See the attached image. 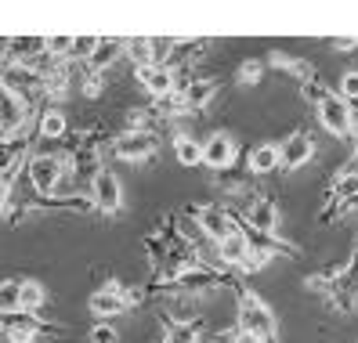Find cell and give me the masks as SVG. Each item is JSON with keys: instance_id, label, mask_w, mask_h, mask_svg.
<instances>
[{"instance_id": "ac0fdd59", "label": "cell", "mask_w": 358, "mask_h": 343, "mask_svg": "<svg viewBox=\"0 0 358 343\" xmlns=\"http://www.w3.org/2000/svg\"><path fill=\"white\" fill-rule=\"evenodd\" d=\"M134 80H138V87H141L145 94H152V101L171 94V73H166L163 66H145V69H134Z\"/></svg>"}, {"instance_id": "7402d4cb", "label": "cell", "mask_w": 358, "mask_h": 343, "mask_svg": "<svg viewBox=\"0 0 358 343\" xmlns=\"http://www.w3.org/2000/svg\"><path fill=\"white\" fill-rule=\"evenodd\" d=\"M123 54L134 61V69L145 66H156V54H152V36H127L123 40Z\"/></svg>"}, {"instance_id": "83f0119b", "label": "cell", "mask_w": 358, "mask_h": 343, "mask_svg": "<svg viewBox=\"0 0 358 343\" xmlns=\"http://www.w3.org/2000/svg\"><path fill=\"white\" fill-rule=\"evenodd\" d=\"M94 44H98V36H73V48H69L66 61H69V66H73V61H87V54L94 51Z\"/></svg>"}, {"instance_id": "3957f363", "label": "cell", "mask_w": 358, "mask_h": 343, "mask_svg": "<svg viewBox=\"0 0 358 343\" xmlns=\"http://www.w3.org/2000/svg\"><path fill=\"white\" fill-rule=\"evenodd\" d=\"M62 326L55 321H44L40 314H26V311H11V314H0V333L8 336V343H33L44 333H55Z\"/></svg>"}, {"instance_id": "d590c367", "label": "cell", "mask_w": 358, "mask_h": 343, "mask_svg": "<svg viewBox=\"0 0 358 343\" xmlns=\"http://www.w3.org/2000/svg\"><path fill=\"white\" fill-rule=\"evenodd\" d=\"M355 141H358V138H355ZM355 166H358V145H355Z\"/></svg>"}, {"instance_id": "d6986e66", "label": "cell", "mask_w": 358, "mask_h": 343, "mask_svg": "<svg viewBox=\"0 0 358 343\" xmlns=\"http://www.w3.org/2000/svg\"><path fill=\"white\" fill-rule=\"evenodd\" d=\"M66 134H69V116L66 112L55 109V105L40 112V119H36V138L40 141H62Z\"/></svg>"}, {"instance_id": "cb8c5ba5", "label": "cell", "mask_w": 358, "mask_h": 343, "mask_svg": "<svg viewBox=\"0 0 358 343\" xmlns=\"http://www.w3.org/2000/svg\"><path fill=\"white\" fill-rule=\"evenodd\" d=\"M341 275H344V261H336V264H329V268H322V271H311V275L304 278V286H308L311 293H329Z\"/></svg>"}, {"instance_id": "5b68a950", "label": "cell", "mask_w": 358, "mask_h": 343, "mask_svg": "<svg viewBox=\"0 0 358 343\" xmlns=\"http://www.w3.org/2000/svg\"><path fill=\"white\" fill-rule=\"evenodd\" d=\"M87 311L98 318V321H113V318H120V314H127L131 307H127V286L120 282V278H109L101 289H94L91 296H87Z\"/></svg>"}, {"instance_id": "8fae6325", "label": "cell", "mask_w": 358, "mask_h": 343, "mask_svg": "<svg viewBox=\"0 0 358 343\" xmlns=\"http://www.w3.org/2000/svg\"><path fill=\"white\" fill-rule=\"evenodd\" d=\"M217 91H221V80H214V76H196L188 87L178 94L181 98V109H185V116H196V112H206L210 105H214V98H217Z\"/></svg>"}, {"instance_id": "ffe728a7", "label": "cell", "mask_w": 358, "mask_h": 343, "mask_svg": "<svg viewBox=\"0 0 358 343\" xmlns=\"http://www.w3.org/2000/svg\"><path fill=\"white\" fill-rule=\"evenodd\" d=\"M268 61H271V66H279V69H286L297 83L319 80V69H315L311 61H304V58H293V54H282V51H271V54H268Z\"/></svg>"}, {"instance_id": "d4e9b609", "label": "cell", "mask_w": 358, "mask_h": 343, "mask_svg": "<svg viewBox=\"0 0 358 343\" xmlns=\"http://www.w3.org/2000/svg\"><path fill=\"white\" fill-rule=\"evenodd\" d=\"M264 73H268V66L261 58H246V61H239V69H236V83L239 87H257V83L264 80Z\"/></svg>"}, {"instance_id": "836d02e7", "label": "cell", "mask_w": 358, "mask_h": 343, "mask_svg": "<svg viewBox=\"0 0 358 343\" xmlns=\"http://www.w3.org/2000/svg\"><path fill=\"white\" fill-rule=\"evenodd\" d=\"M231 343H261V340H257V336H250V333H239V329H236V336H231Z\"/></svg>"}, {"instance_id": "2e32d148", "label": "cell", "mask_w": 358, "mask_h": 343, "mask_svg": "<svg viewBox=\"0 0 358 343\" xmlns=\"http://www.w3.org/2000/svg\"><path fill=\"white\" fill-rule=\"evenodd\" d=\"M246 253H250V246H246V235H243V224H239L236 231H228L224 239L217 242V264L228 268V271H239L243 261H246Z\"/></svg>"}, {"instance_id": "30bf717a", "label": "cell", "mask_w": 358, "mask_h": 343, "mask_svg": "<svg viewBox=\"0 0 358 343\" xmlns=\"http://www.w3.org/2000/svg\"><path fill=\"white\" fill-rule=\"evenodd\" d=\"M239 159V145H236V138H231L228 131H214L206 141H203V166H210L217 174V170H224V166H231Z\"/></svg>"}, {"instance_id": "8d00e7d4", "label": "cell", "mask_w": 358, "mask_h": 343, "mask_svg": "<svg viewBox=\"0 0 358 343\" xmlns=\"http://www.w3.org/2000/svg\"><path fill=\"white\" fill-rule=\"evenodd\" d=\"M351 210H358V199H355V206H351Z\"/></svg>"}, {"instance_id": "e0dca14e", "label": "cell", "mask_w": 358, "mask_h": 343, "mask_svg": "<svg viewBox=\"0 0 358 343\" xmlns=\"http://www.w3.org/2000/svg\"><path fill=\"white\" fill-rule=\"evenodd\" d=\"M246 166H250V174H254V177L275 174V170H279V145H271V141L254 145V148L246 152Z\"/></svg>"}, {"instance_id": "4fadbf2b", "label": "cell", "mask_w": 358, "mask_h": 343, "mask_svg": "<svg viewBox=\"0 0 358 343\" xmlns=\"http://www.w3.org/2000/svg\"><path fill=\"white\" fill-rule=\"evenodd\" d=\"M29 109L18 101L8 87H0V138H15L29 126Z\"/></svg>"}, {"instance_id": "f546056e", "label": "cell", "mask_w": 358, "mask_h": 343, "mask_svg": "<svg viewBox=\"0 0 358 343\" xmlns=\"http://www.w3.org/2000/svg\"><path fill=\"white\" fill-rule=\"evenodd\" d=\"M105 91V76H98V73H83L80 76V94L83 98H98Z\"/></svg>"}, {"instance_id": "7c38bea8", "label": "cell", "mask_w": 358, "mask_h": 343, "mask_svg": "<svg viewBox=\"0 0 358 343\" xmlns=\"http://www.w3.org/2000/svg\"><path fill=\"white\" fill-rule=\"evenodd\" d=\"M315 112H319V123L326 126L333 138H341V141L351 138V109H348V101H341L333 91L319 101V109H315Z\"/></svg>"}, {"instance_id": "44dd1931", "label": "cell", "mask_w": 358, "mask_h": 343, "mask_svg": "<svg viewBox=\"0 0 358 343\" xmlns=\"http://www.w3.org/2000/svg\"><path fill=\"white\" fill-rule=\"evenodd\" d=\"M44 300H48L44 282H36V278H22V286H18V311H26V314H40Z\"/></svg>"}, {"instance_id": "f1b7e54d", "label": "cell", "mask_w": 358, "mask_h": 343, "mask_svg": "<svg viewBox=\"0 0 358 343\" xmlns=\"http://www.w3.org/2000/svg\"><path fill=\"white\" fill-rule=\"evenodd\" d=\"M329 94V87L322 83V76L319 80H308V83H301V98L308 101V105H315V109H319V101Z\"/></svg>"}, {"instance_id": "277c9868", "label": "cell", "mask_w": 358, "mask_h": 343, "mask_svg": "<svg viewBox=\"0 0 358 343\" xmlns=\"http://www.w3.org/2000/svg\"><path fill=\"white\" fill-rule=\"evenodd\" d=\"M29 184H33V196H58L62 181H66V163L55 159V156H29Z\"/></svg>"}, {"instance_id": "484cf974", "label": "cell", "mask_w": 358, "mask_h": 343, "mask_svg": "<svg viewBox=\"0 0 358 343\" xmlns=\"http://www.w3.org/2000/svg\"><path fill=\"white\" fill-rule=\"evenodd\" d=\"M141 249H145V256H149V264H152V275L163 268V261H166V242L159 239V235L156 231H149V235H145V239H141Z\"/></svg>"}, {"instance_id": "52a82bcc", "label": "cell", "mask_w": 358, "mask_h": 343, "mask_svg": "<svg viewBox=\"0 0 358 343\" xmlns=\"http://www.w3.org/2000/svg\"><path fill=\"white\" fill-rule=\"evenodd\" d=\"M87 199L98 213H105V217H113V213L123 210V184L120 177L113 174V170H98V174L91 177V191H87Z\"/></svg>"}, {"instance_id": "5bb4252c", "label": "cell", "mask_w": 358, "mask_h": 343, "mask_svg": "<svg viewBox=\"0 0 358 343\" xmlns=\"http://www.w3.org/2000/svg\"><path fill=\"white\" fill-rule=\"evenodd\" d=\"M254 181H257V177L250 174V166L239 163V159L214 174V188L224 191V196H250V191H254Z\"/></svg>"}, {"instance_id": "9c48e42d", "label": "cell", "mask_w": 358, "mask_h": 343, "mask_svg": "<svg viewBox=\"0 0 358 343\" xmlns=\"http://www.w3.org/2000/svg\"><path fill=\"white\" fill-rule=\"evenodd\" d=\"M315 159V138L308 131H293L282 145H279V170L293 174V170H301Z\"/></svg>"}, {"instance_id": "7a4b0ae2", "label": "cell", "mask_w": 358, "mask_h": 343, "mask_svg": "<svg viewBox=\"0 0 358 343\" xmlns=\"http://www.w3.org/2000/svg\"><path fill=\"white\" fill-rule=\"evenodd\" d=\"M185 217H192V221L199 224V231H203L214 246L224 239L228 231L239 228V217H236V213L224 210V206H217V203H203V206H199V203H188V206H185Z\"/></svg>"}, {"instance_id": "74e56055", "label": "cell", "mask_w": 358, "mask_h": 343, "mask_svg": "<svg viewBox=\"0 0 358 343\" xmlns=\"http://www.w3.org/2000/svg\"><path fill=\"white\" fill-rule=\"evenodd\" d=\"M156 343H163V340H156Z\"/></svg>"}, {"instance_id": "6da1fadb", "label": "cell", "mask_w": 358, "mask_h": 343, "mask_svg": "<svg viewBox=\"0 0 358 343\" xmlns=\"http://www.w3.org/2000/svg\"><path fill=\"white\" fill-rule=\"evenodd\" d=\"M236 329H239V333H250V336H257L261 343H279V321H275V314H271V307L264 304L257 293H250V289L239 296Z\"/></svg>"}, {"instance_id": "4dcf8cb0", "label": "cell", "mask_w": 358, "mask_h": 343, "mask_svg": "<svg viewBox=\"0 0 358 343\" xmlns=\"http://www.w3.org/2000/svg\"><path fill=\"white\" fill-rule=\"evenodd\" d=\"M91 343H120V333H116L113 321H98L91 329Z\"/></svg>"}, {"instance_id": "4316f807", "label": "cell", "mask_w": 358, "mask_h": 343, "mask_svg": "<svg viewBox=\"0 0 358 343\" xmlns=\"http://www.w3.org/2000/svg\"><path fill=\"white\" fill-rule=\"evenodd\" d=\"M341 101H348V105H355L358 101V69H348L344 76H341V87L333 91Z\"/></svg>"}, {"instance_id": "d6a6232c", "label": "cell", "mask_w": 358, "mask_h": 343, "mask_svg": "<svg viewBox=\"0 0 358 343\" xmlns=\"http://www.w3.org/2000/svg\"><path fill=\"white\" fill-rule=\"evenodd\" d=\"M333 51H341V54L358 51V36H341V40H333Z\"/></svg>"}, {"instance_id": "1f68e13d", "label": "cell", "mask_w": 358, "mask_h": 343, "mask_svg": "<svg viewBox=\"0 0 358 343\" xmlns=\"http://www.w3.org/2000/svg\"><path fill=\"white\" fill-rule=\"evenodd\" d=\"M11 196H15V177H0V213L8 210Z\"/></svg>"}, {"instance_id": "9a60e30c", "label": "cell", "mask_w": 358, "mask_h": 343, "mask_svg": "<svg viewBox=\"0 0 358 343\" xmlns=\"http://www.w3.org/2000/svg\"><path fill=\"white\" fill-rule=\"evenodd\" d=\"M120 54H123V40L120 36H98L94 51L87 54V61H83V73L105 76V69H113L116 61H120Z\"/></svg>"}, {"instance_id": "e575fe53", "label": "cell", "mask_w": 358, "mask_h": 343, "mask_svg": "<svg viewBox=\"0 0 358 343\" xmlns=\"http://www.w3.org/2000/svg\"><path fill=\"white\" fill-rule=\"evenodd\" d=\"M8 61V36H0V66Z\"/></svg>"}, {"instance_id": "ba28073f", "label": "cell", "mask_w": 358, "mask_h": 343, "mask_svg": "<svg viewBox=\"0 0 358 343\" xmlns=\"http://www.w3.org/2000/svg\"><path fill=\"white\" fill-rule=\"evenodd\" d=\"M239 224L246 231H257V235H279V203L271 196H257L254 203L246 206Z\"/></svg>"}, {"instance_id": "8992f818", "label": "cell", "mask_w": 358, "mask_h": 343, "mask_svg": "<svg viewBox=\"0 0 358 343\" xmlns=\"http://www.w3.org/2000/svg\"><path fill=\"white\" fill-rule=\"evenodd\" d=\"M113 156L123 163H152L159 152V138L156 134H138V131H123L113 138Z\"/></svg>"}, {"instance_id": "603a6c76", "label": "cell", "mask_w": 358, "mask_h": 343, "mask_svg": "<svg viewBox=\"0 0 358 343\" xmlns=\"http://www.w3.org/2000/svg\"><path fill=\"white\" fill-rule=\"evenodd\" d=\"M174 156L181 166H199L203 159V141L192 134H174Z\"/></svg>"}]
</instances>
